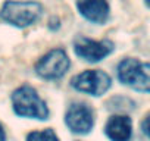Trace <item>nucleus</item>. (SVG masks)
<instances>
[{
	"label": "nucleus",
	"mask_w": 150,
	"mask_h": 141,
	"mask_svg": "<svg viewBox=\"0 0 150 141\" xmlns=\"http://www.w3.org/2000/svg\"><path fill=\"white\" fill-rule=\"evenodd\" d=\"M43 12V6L34 0H6L0 9V19L3 22L25 28L34 24Z\"/></svg>",
	"instance_id": "1"
},
{
	"label": "nucleus",
	"mask_w": 150,
	"mask_h": 141,
	"mask_svg": "<svg viewBox=\"0 0 150 141\" xmlns=\"http://www.w3.org/2000/svg\"><path fill=\"white\" fill-rule=\"evenodd\" d=\"M11 100L13 112L21 118H31L40 121L49 118V109L44 100H41L38 93L30 85H22L16 88L12 93Z\"/></svg>",
	"instance_id": "2"
},
{
	"label": "nucleus",
	"mask_w": 150,
	"mask_h": 141,
	"mask_svg": "<svg viewBox=\"0 0 150 141\" xmlns=\"http://www.w3.org/2000/svg\"><path fill=\"white\" fill-rule=\"evenodd\" d=\"M118 80L135 91L150 93V63L128 57L118 65Z\"/></svg>",
	"instance_id": "3"
},
{
	"label": "nucleus",
	"mask_w": 150,
	"mask_h": 141,
	"mask_svg": "<svg viewBox=\"0 0 150 141\" xmlns=\"http://www.w3.org/2000/svg\"><path fill=\"white\" fill-rule=\"evenodd\" d=\"M71 85L80 93H86L97 97L105 94L110 88L112 80L106 72H103L100 69H90L75 75L71 80Z\"/></svg>",
	"instance_id": "4"
},
{
	"label": "nucleus",
	"mask_w": 150,
	"mask_h": 141,
	"mask_svg": "<svg viewBox=\"0 0 150 141\" xmlns=\"http://www.w3.org/2000/svg\"><path fill=\"white\" fill-rule=\"evenodd\" d=\"M69 65L66 51L63 49H53L35 63V72L44 80H59L66 74Z\"/></svg>",
	"instance_id": "5"
},
{
	"label": "nucleus",
	"mask_w": 150,
	"mask_h": 141,
	"mask_svg": "<svg viewBox=\"0 0 150 141\" xmlns=\"http://www.w3.org/2000/svg\"><path fill=\"white\" fill-rule=\"evenodd\" d=\"M65 123L74 134L86 135L93 129L94 112L86 103H72L66 110Z\"/></svg>",
	"instance_id": "6"
},
{
	"label": "nucleus",
	"mask_w": 150,
	"mask_h": 141,
	"mask_svg": "<svg viewBox=\"0 0 150 141\" xmlns=\"http://www.w3.org/2000/svg\"><path fill=\"white\" fill-rule=\"evenodd\" d=\"M115 46L109 40H90L87 37H78L74 43V50L78 57L87 62H99L113 51Z\"/></svg>",
	"instance_id": "7"
},
{
	"label": "nucleus",
	"mask_w": 150,
	"mask_h": 141,
	"mask_svg": "<svg viewBox=\"0 0 150 141\" xmlns=\"http://www.w3.org/2000/svg\"><path fill=\"white\" fill-rule=\"evenodd\" d=\"M77 9L83 18L93 24H105L109 18L108 0H77Z\"/></svg>",
	"instance_id": "8"
},
{
	"label": "nucleus",
	"mask_w": 150,
	"mask_h": 141,
	"mask_svg": "<svg viewBox=\"0 0 150 141\" xmlns=\"http://www.w3.org/2000/svg\"><path fill=\"white\" fill-rule=\"evenodd\" d=\"M105 134L110 141H129L132 122L125 115H113L105 125Z\"/></svg>",
	"instance_id": "9"
},
{
	"label": "nucleus",
	"mask_w": 150,
	"mask_h": 141,
	"mask_svg": "<svg viewBox=\"0 0 150 141\" xmlns=\"http://www.w3.org/2000/svg\"><path fill=\"white\" fill-rule=\"evenodd\" d=\"M27 141H59L56 132L52 128L43 129V131H33L28 134Z\"/></svg>",
	"instance_id": "10"
},
{
	"label": "nucleus",
	"mask_w": 150,
	"mask_h": 141,
	"mask_svg": "<svg viewBox=\"0 0 150 141\" xmlns=\"http://www.w3.org/2000/svg\"><path fill=\"white\" fill-rule=\"evenodd\" d=\"M141 131H143V134L150 140V112L144 116V119H143V122H141Z\"/></svg>",
	"instance_id": "11"
},
{
	"label": "nucleus",
	"mask_w": 150,
	"mask_h": 141,
	"mask_svg": "<svg viewBox=\"0 0 150 141\" xmlns=\"http://www.w3.org/2000/svg\"><path fill=\"white\" fill-rule=\"evenodd\" d=\"M0 141H6V132L2 123H0Z\"/></svg>",
	"instance_id": "12"
},
{
	"label": "nucleus",
	"mask_w": 150,
	"mask_h": 141,
	"mask_svg": "<svg viewBox=\"0 0 150 141\" xmlns=\"http://www.w3.org/2000/svg\"><path fill=\"white\" fill-rule=\"evenodd\" d=\"M146 5H147V6L150 8V0H146Z\"/></svg>",
	"instance_id": "13"
}]
</instances>
